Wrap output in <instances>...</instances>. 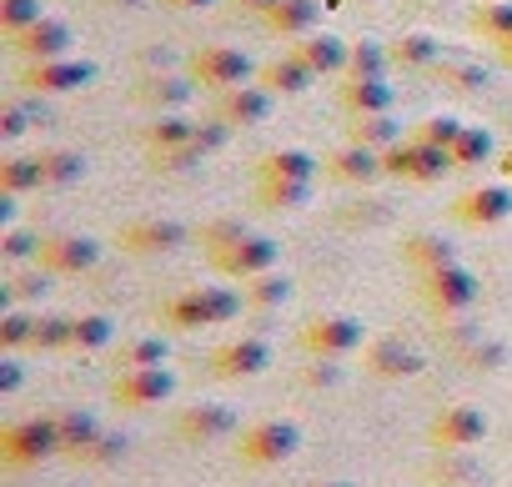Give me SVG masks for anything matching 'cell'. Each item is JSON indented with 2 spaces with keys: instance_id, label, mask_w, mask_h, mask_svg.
I'll use <instances>...</instances> for the list:
<instances>
[{
  "instance_id": "cell-1",
  "label": "cell",
  "mask_w": 512,
  "mask_h": 487,
  "mask_svg": "<svg viewBox=\"0 0 512 487\" xmlns=\"http://www.w3.org/2000/svg\"><path fill=\"white\" fill-rule=\"evenodd\" d=\"M297 442H302L297 422L267 417V422H251V427L241 432V442H236V457H241L246 467H277V462H287V457L297 452Z\"/></svg>"
},
{
  "instance_id": "cell-6",
  "label": "cell",
  "mask_w": 512,
  "mask_h": 487,
  "mask_svg": "<svg viewBox=\"0 0 512 487\" xmlns=\"http://www.w3.org/2000/svg\"><path fill=\"white\" fill-rule=\"evenodd\" d=\"M241 302L226 297V292H186L181 302L166 307V322L171 327H211V322H226Z\"/></svg>"
},
{
  "instance_id": "cell-26",
  "label": "cell",
  "mask_w": 512,
  "mask_h": 487,
  "mask_svg": "<svg viewBox=\"0 0 512 487\" xmlns=\"http://www.w3.org/2000/svg\"><path fill=\"white\" fill-rule=\"evenodd\" d=\"M507 171H512V156H507Z\"/></svg>"
},
{
  "instance_id": "cell-20",
  "label": "cell",
  "mask_w": 512,
  "mask_h": 487,
  "mask_svg": "<svg viewBox=\"0 0 512 487\" xmlns=\"http://www.w3.org/2000/svg\"><path fill=\"white\" fill-rule=\"evenodd\" d=\"M307 171H312V156H302V151H287V156L262 161V176H307Z\"/></svg>"
},
{
  "instance_id": "cell-2",
  "label": "cell",
  "mask_w": 512,
  "mask_h": 487,
  "mask_svg": "<svg viewBox=\"0 0 512 487\" xmlns=\"http://www.w3.org/2000/svg\"><path fill=\"white\" fill-rule=\"evenodd\" d=\"M51 452H61L56 417H26V422H11L0 432V457H6V467H31Z\"/></svg>"
},
{
  "instance_id": "cell-9",
  "label": "cell",
  "mask_w": 512,
  "mask_h": 487,
  "mask_svg": "<svg viewBox=\"0 0 512 487\" xmlns=\"http://www.w3.org/2000/svg\"><path fill=\"white\" fill-rule=\"evenodd\" d=\"M277 262V247L272 241H231V247H216V267L231 272V277H251Z\"/></svg>"
},
{
  "instance_id": "cell-25",
  "label": "cell",
  "mask_w": 512,
  "mask_h": 487,
  "mask_svg": "<svg viewBox=\"0 0 512 487\" xmlns=\"http://www.w3.org/2000/svg\"><path fill=\"white\" fill-rule=\"evenodd\" d=\"M317 487H347V482H317Z\"/></svg>"
},
{
  "instance_id": "cell-18",
  "label": "cell",
  "mask_w": 512,
  "mask_h": 487,
  "mask_svg": "<svg viewBox=\"0 0 512 487\" xmlns=\"http://www.w3.org/2000/svg\"><path fill=\"white\" fill-rule=\"evenodd\" d=\"M66 41H71L66 26H36L31 36H21V46H36L31 56H56V51H66Z\"/></svg>"
},
{
  "instance_id": "cell-22",
  "label": "cell",
  "mask_w": 512,
  "mask_h": 487,
  "mask_svg": "<svg viewBox=\"0 0 512 487\" xmlns=\"http://www.w3.org/2000/svg\"><path fill=\"white\" fill-rule=\"evenodd\" d=\"M121 452H126V437H111V432H101V437L86 447V457H81V462H116Z\"/></svg>"
},
{
  "instance_id": "cell-3",
  "label": "cell",
  "mask_w": 512,
  "mask_h": 487,
  "mask_svg": "<svg viewBox=\"0 0 512 487\" xmlns=\"http://www.w3.org/2000/svg\"><path fill=\"white\" fill-rule=\"evenodd\" d=\"M302 347L312 357H322V362H337V357L362 347V322H352V317H317V322H307Z\"/></svg>"
},
{
  "instance_id": "cell-14",
  "label": "cell",
  "mask_w": 512,
  "mask_h": 487,
  "mask_svg": "<svg viewBox=\"0 0 512 487\" xmlns=\"http://www.w3.org/2000/svg\"><path fill=\"white\" fill-rule=\"evenodd\" d=\"M41 262H46L51 272H81V267L96 262V247H91V241H46Z\"/></svg>"
},
{
  "instance_id": "cell-23",
  "label": "cell",
  "mask_w": 512,
  "mask_h": 487,
  "mask_svg": "<svg viewBox=\"0 0 512 487\" xmlns=\"http://www.w3.org/2000/svg\"><path fill=\"white\" fill-rule=\"evenodd\" d=\"M0 342H6V347L36 342V322H31V317H6V332H0Z\"/></svg>"
},
{
  "instance_id": "cell-12",
  "label": "cell",
  "mask_w": 512,
  "mask_h": 487,
  "mask_svg": "<svg viewBox=\"0 0 512 487\" xmlns=\"http://www.w3.org/2000/svg\"><path fill=\"white\" fill-rule=\"evenodd\" d=\"M56 432H61V452H71V457H86V447L101 437L91 412H56Z\"/></svg>"
},
{
  "instance_id": "cell-8",
  "label": "cell",
  "mask_w": 512,
  "mask_h": 487,
  "mask_svg": "<svg viewBox=\"0 0 512 487\" xmlns=\"http://www.w3.org/2000/svg\"><path fill=\"white\" fill-rule=\"evenodd\" d=\"M176 432H181L186 442H216V437L236 432V412H231V407L201 402V407H186V412L176 417Z\"/></svg>"
},
{
  "instance_id": "cell-24",
  "label": "cell",
  "mask_w": 512,
  "mask_h": 487,
  "mask_svg": "<svg viewBox=\"0 0 512 487\" xmlns=\"http://www.w3.org/2000/svg\"><path fill=\"white\" fill-rule=\"evenodd\" d=\"M282 297H287V282H277V277H267V282L251 287V302H282Z\"/></svg>"
},
{
  "instance_id": "cell-21",
  "label": "cell",
  "mask_w": 512,
  "mask_h": 487,
  "mask_svg": "<svg viewBox=\"0 0 512 487\" xmlns=\"http://www.w3.org/2000/svg\"><path fill=\"white\" fill-rule=\"evenodd\" d=\"M226 106H231V116H241V121H256V116H267V111H272L267 96H246V91H241V96L226 91Z\"/></svg>"
},
{
  "instance_id": "cell-17",
  "label": "cell",
  "mask_w": 512,
  "mask_h": 487,
  "mask_svg": "<svg viewBox=\"0 0 512 487\" xmlns=\"http://www.w3.org/2000/svg\"><path fill=\"white\" fill-rule=\"evenodd\" d=\"M106 342H111V322H106V317H76V322H71V347L96 352V347H106Z\"/></svg>"
},
{
  "instance_id": "cell-5",
  "label": "cell",
  "mask_w": 512,
  "mask_h": 487,
  "mask_svg": "<svg viewBox=\"0 0 512 487\" xmlns=\"http://www.w3.org/2000/svg\"><path fill=\"white\" fill-rule=\"evenodd\" d=\"M482 437H487V417L477 407H447L432 417V447H442V452H462Z\"/></svg>"
},
{
  "instance_id": "cell-15",
  "label": "cell",
  "mask_w": 512,
  "mask_h": 487,
  "mask_svg": "<svg viewBox=\"0 0 512 487\" xmlns=\"http://www.w3.org/2000/svg\"><path fill=\"white\" fill-rule=\"evenodd\" d=\"M201 61H206V86H216V91H226L231 81H241V76H246V61H241V56H226V51H206Z\"/></svg>"
},
{
  "instance_id": "cell-19",
  "label": "cell",
  "mask_w": 512,
  "mask_h": 487,
  "mask_svg": "<svg viewBox=\"0 0 512 487\" xmlns=\"http://www.w3.org/2000/svg\"><path fill=\"white\" fill-rule=\"evenodd\" d=\"M292 56L312 71V66H337V61H342V46H337L332 36H322V41H307L302 51H292Z\"/></svg>"
},
{
  "instance_id": "cell-4",
  "label": "cell",
  "mask_w": 512,
  "mask_h": 487,
  "mask_svg": "<svg viewBox=\"0 0 512 487\" xmlns=\"http://www.w3.org/2000/svg\"><path fill=\"white\" fill-rule=\"evenodd\" d=\"M171 392H176V377L166 367H131L111 387V397L126 402V407H151V402H166Z\"/></svg>"
},
{
  "instance_id": "cell-7",
  "label": "cell",
  "mask_w": 512,
  "mask_h": 487,
  "mask_svg": "<svg viewBox=\"0 0 512 487\" xmlns=\"http://www.w3.org/2000/svg\"><path fill=\"white\" fill-rule=\"evenodd\" d=\"M267 362H272V347L256 342V337H236V342L211 352V372L216 377H256Z\"/></svg>"
},
{
  "instance_id": "cell-10",
  "label": "cell",
  "mask_w": 512,
  "mask_h": 487,
  "mask_svg": "<svg viewBox=\"0 0 512 487\" xmlns=\"http://www.w3.org/2000/svg\"><path fill=\"white\" fill-rule=\"evenodd\" d=\"M472 292H477V287H472V277H467V272H452V267H447V272H432V277H427V302H432V307H442V312L467 307V302H472Z\"/></svg>"
},
{
  "instance_id": "cell-11",
  "label": "cell",
  "mask_w": 512,
  "mask_h": 487,
  "mask_svg": "<svg viewBox=\"0 0 512 487\" xmlns=\"http://www.w3.org/2000/svg\"><path fill=\"white\" fill-rule=\"evenodd\" d=\"M367 367L377 377H412V372H422V357L412 347H402V342H377L367 352Z\"/></svg>"
},
{
  "instance_id": "cell-16",
  "label": "cell",
  "mask_w": 512,
  "mask_h": 487,
  "mask_svg": "<svg viewBox=\"0 0 512 487\" xmlns=\"http://www.w3.org/2000/svg\"><path fill=\"white\" fill-rule=\"evenodd\" d=\"M161 362H166V342L161 337H136V342L121 347V372H131V367H161Z\"/></svg>"
},
{
  "instance_id": "cell-13",
  "label": "cell",
  "mask_w": 512,
  "mask_h": 487,
  "mask_svg": "<svg viewBox=\"0 0 512 487\" xmlns=\"http://www.w3.org/2000/svg\"><path fill=\"white\" fill-rule=\"evenodd\" d=\"M507 206H512V191L487 186V191H467V196L457 201V216H462V221H497V216H507Z\"/></svg>"
}]
</instances>
